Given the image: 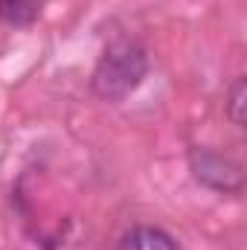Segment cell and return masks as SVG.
Here are the masks:
<instances>
[{
	"label": "cell",
	"mask_w": 247,
	"mask_h": 250,
	"mask_svg": "<svg viewBox=\"0 0 247 250\" xmlns=\"http://www.w3.org/2000/svg\"><path fill=\"white\" fill-rule=\"evenodd\" d=\"M148 73V53L140 41L120 38L108 44L90 76V90L105 102H120L131 96Z\"/></svg>",
	"instance_id": "1"
},
{
	"label": "cell",
	"mask_w": 247,
	"mask_h": 250,
	"mask_svg": "<svg viewBox=\"0 0 247 250\" xmlns=\"http://www.w3.org/2000/svg\"><path fill=\"white\" fill-rule=\"evenodd\" d=\"M189 172L201 187L212 192H242L245 189V172L242 166L212 148H192L189 151Z\"/></svg>",
	"instance_id": "2"
},
{
	"label": "cell",
	"mask_w": 247,
	"mask_h": 250,
	"mask_svg": "<svg viewBox=\"0 0 247 250\" xmlns=\"http://www.w3.org/2000/svg\"><path fill=\"white\" fill-rule=\"evenodd\" d=\"M117 250H181L178 239L172 233H166L163 227H151V224H140L134 230H128L120 239Z\"/></svg>",
	"instance_id": "3"
},
{
	"label": "cell",
	"mask_w": 247,
	"mask_h": 250,
	"mask_svg": "<svg viewBox=\"0 0 247 250\" xmlns=\"http://www.w3.org/2000/svg\"><path fill=\"white\" fill-rule=\"evenodd\" d=\"M44 0H0V21L9 26H29L41 18Z\"/></svg>",
	"instance_id": "4"
},
{
	"label": "cell",
	"mask_w": 247,
	"mask_h": 250,
	"mask_svg": "<svg viewBox=\"0 0 247 250\" xmlns=\"http://www.w3.org/2000/svg\"><path fill=\"white\" fill-rule=\"evenodd\" d=\"M245 108H247V84H245V76H239L230 90H227V102H224V111L227 117L233 120V125L245 128Z\"/></svg>",
	"instance_id": "5"
}]
</instances>
